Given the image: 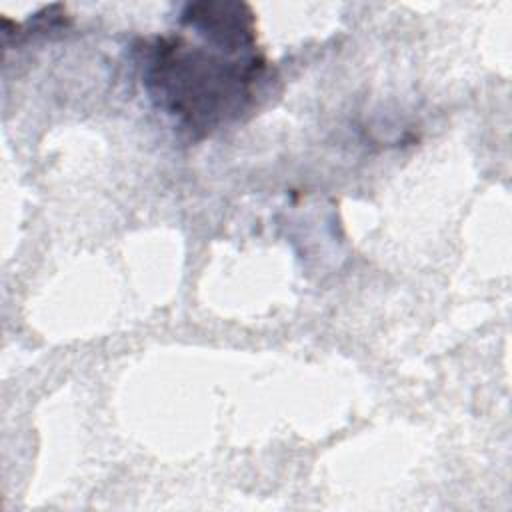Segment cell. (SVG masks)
Instances as JSON below:
<instances>
[{
  "instance_id": "obj_1",
  "label": "cell",
  "mask_w": 512,
  "mask_h": 512,
  "mask_svg": "<svg viewBox=\"0 0 512 512\" xmlns=\"http://www.w3.org/2000/svg\"><path fill=\"white\" fill-rule=\"evenodd\" d=\"M264 66L256 54L224 58L182 38H162L150 46L146 86L168 114L206 132L244 108Z\"/></svg>"
}]
</instances>
